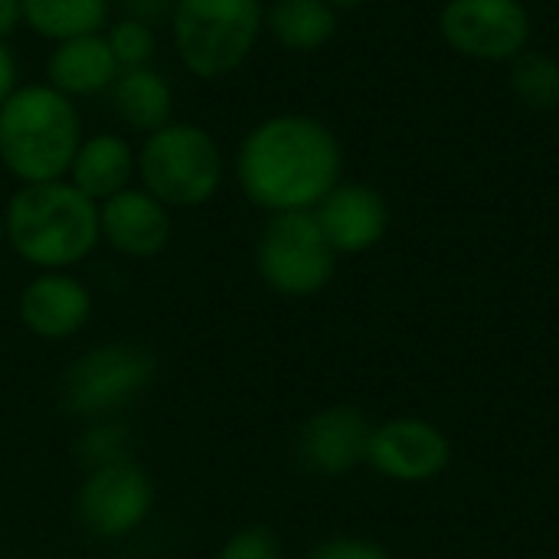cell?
<instances>
[{
    "instance_id": "obj_1",
    "label": "cell",
    "mask_w": 559,
    "mask_h": 559,
    "mask_svg": "<svg viewBox=\"0 0 559 559\" xmlns=\"http://www.w3.org/2000/svg\"><path fill=\"white\" fill-rule=\"evenodd\" d=\"M344 174L337 134L311 115L255 121L236 147V183L262 213H311Z\"/></svg>"
},
{
    "instance_id": "obj_2",
    "label": "cell",
    "mask_w": 559,
    "mask_h": 559,
    "mask_svg": "<svg viewBox=\"0 0 559 559\" xmlns=\"http://www.w3.org/2000/svg\"><path fill=\"white\" fill-rule=\"evenodd\" d=\"M7 246L36 272H72L98 246V203L69 180L20 183L3 206Z\"/></svg>"
},
{
    "instance_id": "obj_3",
    "label": "cell",
    "mask_w": 559,
    "mask_h": 559,
    "mask_svg": "<svg viewBox=\"0 0 559 559\" xmlns=\"http://www.w3.org/2000/svg\"><path fill=\"white\" fill-rule=\"evenodd\" d=\"M82 138L79 102L49 82H26L0 105V167L16 183L66 180Z\"/></svg>"
},
{
    "instance_id": "obj_4",
    "label": "cell",
    "mask_w": 559,
    "mask_h": 559,
    "mask_svg": "<svg viewBox=\"0 0 559 559\" xmlns=\"http://www.w3.org/2000/svg\"><path fill=\"white\" fill-rule=\"evenodd\" d=\"M170 46L180 66L203 82H219L246 66L262 29V0H177Z\"/></svg>"
},
{
    "instance_id": "obj_5",
    "label": "cell",
    "mask_w": 559,
    "mask_h": 559,
    "mask_svg": "<svg viewBox=\"0 0 559 559\" xmlns=\"http://www.w3.org/2000/svg\"><path fill=\"white\" fill-rule=\"evenodd\" d=\"M226 180V154L219 141L197 121L174 118L144 134L138 147V183L167 210L206 206Z\"/></svg>"
},
{
    "instance_id": "obj_6",
    "label": "cell",
    "mask_w": 559,
    "mask_h": 559,
    "mask_svg": "<svg viewBox=\"0 0 559 559\" xmlns=\"http://www.w3.org/2000/svg\"><path fill=\"white\" fill-rule=\"evenodd\" d=\"M157 377V360L144 344L105 341L79 354L62 377V406L85 419H115Z\"/></svg>"
},
{
    "instance_id": "obj_7",
    "label": "cell",
    "mask_w": 559,
    "mask_h": 559,
    "mask_svg": "<svg viewBox=\"0 0 559 559\" xmlns=\"http://www.w3.org/2000/svg\"><path fill=\"white\" fill-rule=\"evenodd\" d=\"M255 272L282 298H311L328 288L337 252L328 246L314 213H275L255 236Z\"/></svg>"
},
{
    "instance_id": "obj_8",
    "label": "cell",
    "mask_w": 559,
    "mask_h": 559,
    "mask_svg": "<svg viewBox=\"0 0 559 559\" xmlns=\"http://www.w3.org/2000/svg\"><path fill=\"white\" fill-rule=\"evenodd\" d=\"M154 501L157 488L151 472L134 459H124L85 472V481L75 495V518L88 537L115 544L147 524Z\"/></svg>"
},
{
    "instance_id": "obj_9",
    "label": "cell",
    "mask_w": 559,
    "mask_h": 559,
    "mask_svg": "<svg viewBox=\"0 0 559 559\" xmlns=\"http://www.w3.org/2000/svg\"><path fill=\"white\" fill-rule=\"evenodd\" d=\"M439 29L455 52L504 62L524 52L531 13L521 0H449L439 13Z\"/></svg>"
},
{
    "instance_id": "obj_10",
    "label": "cell",
    "mask_w": 559,
    "mask_h": 559,
    "mask_svg": "<svg viewBox=\"0 0 559 559\" xmlns=\"http://www.w3.org/2000/svg\"><path fill=\"white\" fill-rule=\"evenodd\" d=\"M452 462V442L449 436L416 416H400L373 426L367 465L400 485H423L439 478Z\"/></svg>"
},
{
    "instance_id": "obj_11",
    "label": "cell",
    "mask_w": 559,
    "mask_h": 559,
    "mask_svg": "<svg viewBox=\"0 0 559 559\" xmlns=\"http://www.w3.org/2000/svg\"><path fill=\"white\" fill-rule=\"evenodd\" d=\"M373 423L357 406H328L308 416L295 436V455L318 478H341L367 465Z\"/></svg>"
},
{
    "instance_id": "obj_12",
    "label": "cell",
    "mask_w": 559,
    "mask_h": 559,
    "mask_svg": "<svg viewBox=\"0 0 559 559\" xmlns=\"http://www.w3.org/2000/svg\"><path fill=\"white\" fill-rule=\"evenodd\" d=\"M95 298L72 272H36L16 295L20 324L39 341H72L92 321Z\"/></svg>"
},
{
    "instance_id": "obj_13",
    "label": "cell",
    "mask_w": 559,
    "mask_h": 559,
    "mask_svg": "<svg viewBox=\"0 0 559 559\" xmlns=\"http://www.w3.org/2000/svg\"><path fill=\"white\" fill-rule=\"evenodd\" d=\"M174 210H167L141 183L98 203L102 242L124 259H154L174 236Z\"/></svg>"
},
{
    "instance_id": "obj_14",
    "label": "cell",
    "mask_w": 559,
    "mask_h": 559,
    "mask_svg": "<svg viewBox=\"0 0 559 559\" xmlns=\"http://www.w3.org/2000/svg\"><path fill=\"white\" fill-rule=\"evenodd\" d=\"M311 213L337 255L370 252L390 229L386 197L370 183L341 180Z\"/></svg>"
},
{
    "instance_id": "obj_15",
    "label": "cell",
    "mask_w": 559,
    "mask_h": 559,
    "mask_svg": "<svg viewBox=\"0 0 559 559\" xmlns=\"http://www.w3.org/2000/svg\"><path fill=\"white\" fill-rule=\"evenodd\" d=\"M66 180L88 200L105 203L138 183V147L118 131L85 134Z\"/></svg>"
},
{
    "instance_id": "obj_16",
    "label": "cell",
    "mask_w": 559,
    "mask_h": 559,
    "mask_svg": "<svg viewBox=\"0 0 559 559\" xmlns=\"http://www.w3.org/2000/svg\"><path fill=\"white\" fill-rule=\"evenodd\" d=\"M121 66L115 62L105 33H88V36L52 43L46 56V82L56 92L69 95L72 102L108 92Z\"/></svg>"
},
{
    "instance_id": "obj_17",
    "label": "cell",
    "mask_w": 559,
    "mask_h": 559,
    "mask_svg": "<svg viewBox=\"0 0 559 559\" xmlns=\"http://www.w3.org/2000/svg\"><path fill=\"white\" fill-rule=\"evenodd\" d=\"M108 98L115 118L138 134H151L174 121V85L154 66L121 69L108 88Z\"/></svg>"
},
{
    "instance_id": "obj_18",
    "label": "cell",
    "mask_w": 559,
    "mask_h": 559,
    "mask_svg": "<svg viewBox=\"0 0 559 559\" xmlns=\"http://www.w3.org/2000/svg\"><path fill=\"white\" fill-rule=\"evenodd\" d=\"M115 0H20L23 26L46 43L105 33Z\"/></svg>"
},
{
    "instance_id": "obj_19",
    "label": "cell",
    "mask_w": 559,
    "mask_h": 559,
    "mask_svg": "<svg viewBox=\"0 0 559 559\" xmlns=\"http://www.w3.org/2000/svg\"><path fill=\"white\" fill-rule=\"evenodd\" d=\"M265 29L288 52H318L337 33V10L328 0H275Z\"/></svg>"
},
{
    "instance_id": "obj_20",
    "label": "cell",
    "mask_w": 559,
    "mask_h": 559,
    "mask_svg": "<svg viewBox=\"0 0 559 559\" xmlns=\"http://www.w3.org/2000/svg\"><path fill=\"white\" fill-rule=\"evenodd\" d=\"M511 88L527 108H559V62L544 52H521L511 59Z\"/></svg>"
},
{
    "instance_id": "obj_21",
    "label": "cell",
    "mask_w": 559,
    "mask_h": 559,
    "mask_svg": "<svg viewBox=\"0 0 559 559\" xmlns=\"http://www.w3.org/2000/svg\"><path fill=\"white\" fill-rule=\"evenodd\" d=\"M131 449H134L131 432L118 419H95V423H88L82 429L79 442H75V455L85 465V472L111 465V462H124V459H131Z\"/></svg>"
},
{
    "instance_id": "obj_22",
    "label": "cell",
    "mask_w": 559,
    "mask_h": 559,
    "mask_svg": "<svg viewBox=\"0 0 559 559\" xmlns=\"http://www.w3.org/2000/svg\"><path fill=\"white\" fill-rule=\"evenodd\" d=\"M105 39L111 46V56L121 69H138L151 66L157 52V29L134 20V16H118L105 26Z\"/></svg>"
},
{
    "instance_id": "obj_23",
    "label": "cell",
    "mask_w": 559,
    "mask_h": 559,
    "mask_svg": "<svg viewBox=\"0 0 559 559\" xmlns=\"http://www.w3.org/2000/svg\"><path fill=\"white\" fill-rule=\"evenodd\" d=\"M216 559H285V547L272 527L249 524L229 534V540L219 547Z\"/></svg>"
},
{
    "instance_id": "obj_24",
    "label": "cell",
    "mask_w": 559,
    "mask_h": 559,
    "mask_svg": "<svg viewBox=\"0 0 559 559\" xmlns=\"http://www.w3.org/2000/svg\"><path fill=\"white\" fill-rule=\"evenodd\" d=\"M305 559H393V554L386 547L367 540V537L337 534V537H328V540L314 544Z\"/></svg>"
},
{
    "instance_id": "obj_25",
    "label": "cell",
    "mask_w": 559,
    "mask_h": 559,
    "mask_svg": "<svg viewBox=\"0 0 559 559\" xmlns=\"http://www.w3.org/2000/svg\"><path fill=\"white\" fill-rule=\"evenodd\" d=\"M118 7L124 10V16H134L147 26H157V23H167L177 0H118Z\"/></svg>"
},
{
    "instance_id": "obj_26",
    "label": "cell",
    "mask_w": 559,
    "mask_h": 559,
    "mask_svg": "<svg viewBox=\"0 0 559 559\" xmlns=\"http://www.w3.org/2000/svg\"><path fill=\"white\" fill-rule=\"evenodd\" d=\"M20 88V62L7 39H0V105Z\"/></svg>"
},
{
    "instance_id": "obj_27",
    "label": "cell",
    "mask_w": 559,
    "mask_h": 559,
    "mask_svg": "<svg viewBox=\"0 0 559 559\" xmlns=\"http://www.w3.org/2000/svg\"><path fill=\"white\" fill-rule=\"evenodd\" d=\"M16 26H23L20 0H0V39H7Z\"/></svg>"
},
{
    "instance_id": "obj_28",
    "label": "cell",
    "mask_w": 559,
    "mask_h": 559,
    "mask_svg": "<svg viewBox=\"0 0 559 559\" xmlns=\"http://www.w3.org/2000/svg\"><path fill=\"white\" fill-rule=\"evenodd\" d=\"M334 10H354V7H364L367 0H328Z\"/></svg>"
},
{
    "instance_id": "obj_29",
    "label": "cell",
    "mask_w": 559,
    "mask_h": 559,
    "mask_svg": "<svg viewBox=\"0 0 559 559\" xmlns=\"http://www.w3.org/2000/svg\"><path fill=\"white\" fill-rule=\"evenodd\" d=\"M7 246V226H3V210H0V249Z\"/></svg>"
}]
</instances>
